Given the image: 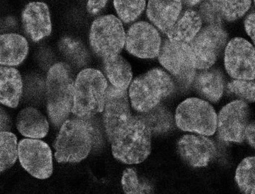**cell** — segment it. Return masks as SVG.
I'll return each mask as SVG.
<instances>
[{
    "label": "cell",
    "instance_id": "obj_1",
    "mask_svg": "<svg viewBox=\"0 0 255 194\" xmlns=\"http://www.w3.org/2000/svg\"><path fill=\"white\" fill-rule=\"evenodd\" d=\"M108 82L98 70L87 68L78 73L74 83L72 112L87 120L104 111Z\"/></svg>",
    "mask_w": 255,
    "mask_h": 194
},
{
    "label": "cell",
    "instance_id": "obj_2",
    "mask_svg": "<svg viewBox=\"0 0 255 194\" xmlns=\"http://www.w3.org/2000/svg\"><path fill=\"white\" fill-rule=\"evenodd\" d=\"M74 83L70 68L65 63H56L49 70L46 81L47 112L55 126L62 125L72 112Z\"/></svg>",
    "mask_w": 255,
    "mask_h": 194
},
{
    "label": "cell",
    "instance_id": "obj_3",
    "mask_svg": "<svg viewBox=\"0 0 255 194\" xmlns=\"http://www.w3.org/2000/svg\"><path fill=\"white\" fill-rule=\"evenodd\" d=\"M92 141L93 128L86 120L67 119L55 142V159L61 164L81 162L91 152Z\"/></svg>",
    "mask_w": 255,
    "mask_h": 194
},
{
    "label": "cell",
    "instance_id": "obj_4",
    "mask_svg": "<svg viewBox=\"0 0 255 194\" xmlns=\"http://www.w3.org/2000/svg\"><path fill=\"white\" fill-rule=\"evenodd\" d=\"M171 77L161 69H152L135 78L130 84L128 96L132 107L136 111L145 112L158 105L174 91Z\"/></svg>",
    "mask_w": 255,
    "mask_h": 194
},
{
    "label": "cell",
    "instance_id": "obj_5",
    "mask_svg": "<svg viewBox=\"0 0 255 194\" xmlns=\"http://www.w3.org/2000/svg\"><path fill=\"white\" fill-rule=\"evenodd\" d=\"M151 133L141 119L133 117L126 130L111 142L113 156L124 164H140L151 153Z\"/></svg>",
    "mask_w": 255,
    "mask_h": 194
},
{
    "label": "cell",
    "instance_id": "obj_6",
    "mask_svg": "<svg viewBox=\"0 0 255 194\" xmlns=\"http://www.w3.org/2000/svg\"><path fill=\"white\" fill-rule=\"evenodd\" d=\"M176 123L184 131L212 135L217 130V115L207 101L191 97L183 101L176 110Z\"/></svg>",
    "mask_w": 255,
    "mask_h": 194
},
{
    "label": "cell",
    "instance_id": "obj_7",
    "mask_svg": "<svg viewBox=\"0 0 255 194\" xmlns=\"http://www.w3.org/2000/svg\"><path fill=\"white\" fill-rule=\"evenodd\" d=\"M89 40L93 51L103 59L119 55L126 41L122 21L112 14L97 18L91 25Z\"/></svg>",
    "mask_w": 255,
    "mask_h": 194
},
{
    "label": "cell",
    "instance_id": "obj_8",
    "mask_svg": "<svg viewBox=\"0 0 255 194\" xmlns=\"http://www.w3.org/2000/svg\"><path fill=\"white\" fill-rule=\"evenodd\" d=\"M227 35L219 24H209L201 29L189 45L196 68L209 69L215 64L227 43Z\"/></svg>",
    "mask_w": 255,
    "mask_h": 194
},
{
    "label": "cell",
    "instance_id": "obj_9",
    "mask_svg": "<svg viewBox=\"0 0 255 194\" xmlns=\"http://www.w3.org/2000/svg\"><path fill=\"white\" fill-rule=\"evenodd\" d=\"M132 118L127 90L116 89L112 85L108 86L104 122L111 143L126 130Z\"/></svg>",
    "mask_w": 255,
    "mask_h": 194
},
{
    "label": "cell",
    "instance_id": "obj_10",
    "mask_svg": "<svg viewBox=\"0 0 255 194\" xmlns=\"http://www.w3.org/2000/svg\"><path fill=\"white\" fill-rule=\"evenodd\" d=\"M17 149L21 166L32 177L42 180L51 177L53 163L51 149L47 143L27 138L19 142Z\"/></svg>",
    "mask_w": 255,
    "mask_h": 194
},
{
    "label": "cell",
    "instance_id": "obj_11",
    "mask_svg": "<svg viewBox=\"0 0 255 194\" xmlns=\"http://www.w3.org/2000/svg\"><path fill=\"white\" fill-rule=\"evenodd\" d=\"M160 63L173 76L189 83L195 76V63L189 44L165 40L158 55Z\"/></svg>",
    "mask_w": 255,
    "mask_h": 194
},
{
    "label": "cell",
    "instance_id": "obj_12",
    "mask_svg": "<svg viewBox=\"0 0 255 194\" xmlns=\"http://www.w3.org/2000/svg\"><path fill=\"white\" fill-rule=\"evenodd\" d=\"M225 63L227 73L234 79L254 81L255 48L248 40L232 39L225 50Z\"/></svg>",
    "mask_w": 255,
    "mask_h": 194
},
{
    "label": "cell",
    "instance_id": "obj_13",
    "mask_svg": "<svg viewBox=\"0 0 255 194\" xmlns=\"http://www.w3.org/2000/svg\"><path fill=\"white\" fill-rule=\"evenodd\" d=\"M249 105L243 100H235L221 110L217 119L221 139L242 143L245 139V130L249 124Z\"/></svg>",
    "mask_w": 255,
    "mask_h": 194
},
{
    "label": "cell",
    "instance_id": "obj_14",
    "mask_svg": "<svg viewBox=\"0 0 255 194\" xmlns=\"http://www.w3.org/2000/svg\"><path fill=\"white\" fill-rule=\"evenodd\" d=\"M124 46L129 53L137 58H154L159 53L161 37L151 24L136 22L128 31Z\"/></svg>",
    "mask_w": 255,
    "mask_h": 194
},
{
    "label": "cell",
    "instance_id": "obj_15",
    "mask_svg": "<svg viewBox=\"0 0 255 194\" xmlns=\"http://www.w3.org/2000/svg\"><path fill=\"white\" fill-rule=\"evenodd\" d=\"M178 149L182 159L194 168L205 167L216 155L213 141L204 136L184 135L178 143Z\"/></svg>",
    "mask_w": 255,
    "mask_h": 194
},
{
    "label": "cell",
    "instance_id": "obj_16",
    "mask_svg": "<svg viewBox=\"0 0 255 194\" xmlns=\"http://www.w3.org/2000/svg\"><path fill=\"white\" fill-rule=\"evenodd\" d=\"M22 21L26 34L33 42L40 41L51 34L50 9L45 3H29L22 12Z\"/></svg>",
    "mask_w": 255,
    "mask_h": 194
},
{
    "label": "cell",
    "instance_id": "obj_17",
    "mask_svg": "<svg viewBox=\"0 0 255 194\" xmlns=\"http://www.w3.org/2000/svg\"><path fill=\"white\" fill-rule=\"evenodd\" d=\"M181 9V0H149L147 16L152 23L166 33L179 17Z\"/></svg>",
    "mask_w": 255,
    "mask_h": 194
},
{
    "label": "cell",
    "instance_id": "obj_18",
    "mask_svg": "<svg viewBox=\"0 0 255 194\" xmlns=\"http://www.w3.org/2000/svg\"><path fill=\"white\" fill-rule=\"evenodd\" d=\"M29 53V45L23 36L16 33L0 35V65L18 66L23 63Z\"/></svg>",
    "mask_w": 255,
    "mask_h": 194
},
{
    "label": "cell",
    "instance_id": "obj_19",
    "mask_svg": "<svg viewBox=\"0 0 255 194\" xmlns=\"http://www.w3.org/2000/svg\"><path fill=\"white\" fill-rule=\"evenodd\" d=\"M23 83L20 73L12 67L0 65V103L16 108L22 94Z\"/></svg>",
    "mask_w": 255,
    "mask_h": 194
},
{
    "label": "cell",
    "instance_id": "obj_20",
    "mask_svg": "<svg viewBox=\"0 0 255 194\" xmlns=\"http://www.w3.org/2000/svg\"><path fill=\"white\" fill-rule=\"evenodd\" d=\"M16 127L21 135L29 138L40 139L49 132V123L45 115L35 107L22 109L16 118Z\"/></svg>",
    "mask_w": 255,
    "mask_h": 194
},
{
    "label": "cell",
    "instance_id": "obj_21",
    "mask_svg": "<svg viewBox=\"0 0 255 194\" xmlns=\"http://www.w3.org/2000/svg\"><path fill=\"white\" fill-rule=\"evenodd\" d=\"M202 17L194 10H186L166 32L171 42L189 44L202 29Z\"/></svg>",
    "mask_w": 255,
    "mask_h": 194
},
{
    "label": "cell",
    "instance_id": "obj_22",
    "mask_svg": "<svg viewBox=\"0 0 255 194\" xmlns=\"http://www.w3.org/2000/svg\"><path fill=\"white\" fill-rule=\"evenodd\" d=\"M103 60L105 73L111 85L116 89L127 90L133 77L128 62L120 55Z\"/></svg>",
    "mask_w": 255,
    "mask_h": 194
},
{
    "label": "cell",
    "instance_id": "obj_23",
    "mask_svg": "<svg viewBox=\"0 0 255 194\" xmlns=\"http://www.w3.org/2000/svg\"><path fill=\"white\" fill-rule=\"evenodd\" d=\"M195 76L194 86L199 94L212 102H217L224 92V80L217 70H202Z\"/></svg>",
    "mask_w": 255,
    "mask_h": 194
},
{
    "label": "cell",
    "instance_id": "obj_24",
    "mask_svg": "<svg viewBox=\"0 0 255 194\" xmlns=\"http://www.w3.org/2000/svg\"><path fill=\"white\" fill-rule=\"evenodd\" d=\"M208 2L221 17L235 21L249 10L252 0H209Z\"/></svg>",
    "mask_w": 255,
    "mask_h": 194
},
{
    "label": "cell",
    "instance_id": "obj_25",
    "mask_svg": "<svg viewBox=\"0 0 255 194\" xmlns=\"http://www.w3.org/2000/svg\"><path fill=\"white\" fill-rule=\"evenodd\" d=\"M17 137L9 131H0V173L15 164L18 158Z\"/></svg>",
    "mask_w": 255,
    "mask_h": 194
},
{
    "label": "cell",
    "instance_id": "obj_26",
    "mask_svg": "<svg viewBox=\"0 0 255 194\" xmlns=\"http://www.w3.org/2000/svg\"><path fill=\"white\" fill-rule=\"evenodd\" d=\"M255 163L254 156L248 157L240 163L237 169L235 180L244 194L255 193Z\"/></svg>",
    "mask_w": 255,
    "mask_h": 194
},
{
    "label": "cell",
    "instance_id": "obj_27",
    "mask_svg": "<svg viewBox=\"0 0 255 194\" xmlns=\"http://www.w3.org/2000/svg\"><path fill=\"white\" fill-rule=\"evenodd\" d=\"M138 118L141 119L151 132H165L171 125V115L166 109L158 106L153 107L148 111L143 112Z\"/></svg>",
    "mask_w": 255,
    "mask_h": 194
},
{
    "label": "cell",
    "instance_id": "obj_28",
    "mask_svg": "<svg viewBox=\"0 0 255 194\" xmlns=\"http://www.w3.org/2000/svg\"><path fill=\"white\" fill-rule=\"evenodd\" d=\"M118 15L125 23L133 22L145 9V0H114Z\"/></svg>",
    "mask_w": 255,
    "mask_h": 194
},
{
    "label": "cell",
    "instance_id": "obj_29",
    "mask_svg": "<svg viewBox=\"0 0 255 194\" xmlns=\"http://www.w3.org/2000/svg\"><path fill=\"white\" fill-rule=\"evenodd\" d=\"M60 48L68 58L77 64L83 65L87 58V53L83 44L70 37H64L60 42Z\"/></svg>",
    "mask_w": 255,
    "mask_h": 194
},
{
    "label": "cell",
    "instance_id": "obj_30",
    "mask_svg": "<svg viewBox=\"0 0 255 194\" xmlns=\"http://www.w3.org/2000/svg\"><path fill=\"white\" fill-rule=\"evenodd\" d=\"M122 185L125 194H149L151 192L149 186L140 182L133 169H127L124 171Z\"/></svg>",
    "mask_w": 255,
    "mask_h": 194
},
{
    "label": "cell",
    "instance_id": "obj_31",
    "mask_svg": "<svg viewBox=\"0 0 255 194\" xmlns=\"http://www.w3.org/2000/svg\"><path fill=\"white\" fill-rule=\"evenodd\" d=\"M228 89L242 98L255 102V82L253 81L235 80L229 83Z\"/></svg>",
    "mask_w": 255,
    "mask_h": 194
},
{
    "label": "cell",
    "instance_id": "obj_32",
    "mask_svg": "<svg viewBox=\"0 0 255 194\" xmlns=\"http://www.w3.org/2000/svg\"><path fill=\"white\" fill-rule=\"evenodd\" d=\"M108 0H88L87 4L88 12L91 14H98L104 9L107 4Z\"/></svg>",
    "mask_w": 255,
    "mask_h": 194
},
{
    "label": "cell",
    "instance_id": "obj_33",
    "mask_svg": "<svg viewBox=\"0 0 255 194\" xmlns=\"http://www.w3.org/2000/svg\"><path fill=\"white\" fill-rule=\"evenodd\" d=\"M11 126L9 115L2 107H0V131H9Z\"/></svg>",
    "mask_w": 255,
    "mask_h": 194
},
{
    "label": "cell",
    "instance_id": "obj_34",
    "mask_svg": "<svg viewBox=\"0 0 255 194\" xmlns=\"http://www.w3.org/2000/svg\"><path fill=\"white\" fill-rule=\"evenodd\" d=\"M245 30L247 33L255 42V14L252 13L247 17L245 21Z\"/></svg>",
    "mask_w": 255,
    "mask_h": 194
},
{
    "label": "cell",
    "instance_id": "obj_35",
    "mask_svg": "<svg viewBox=\"0 0 255 194\" xmlns=\"http://www.w3.org/2000/svg\"><path fill=\"white\" fill-rule=\"evenodd\" d=\"M245 138H247L248 143L255 148V123L248 124L246 130H245Z\"/></svg>",
    "mask_w": 255,
    "mask_h": 194
},
{
    "label": "cell",
    "instance_id": "obj_36",
    "mask_svg": "<svg viewBox=\"0 0 255 194\" xmlns=\"http://www.w3.org/2000/svg\"><path fill=\"white\" fill-rule=\"evenodd\" d=\"M202 0H181V2L185 4L187 6H194L199 4Z\"/></svg>",
    "mask_w": 255,
    "mask_h": 194
}]
</instances>
